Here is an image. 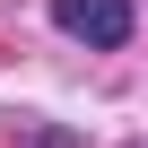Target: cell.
<instances>
[{
	"instance_id": "obj_1",
	"label": "cell",
	"mask_w": 148,
	"mask_h": 148,
	"mask_svg": "<svg viewBox=\"0 0 148 148\" xmlns=\"http://www.w3.org/2000/svg\"><path fill=\"white\" fill-rule=\"evenodd\" d=\"M52 26L113 52V44H131V0H52Z\"/></svg>"
}]
</instances>
